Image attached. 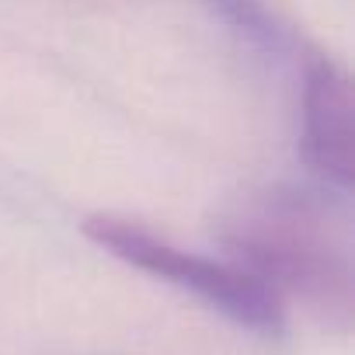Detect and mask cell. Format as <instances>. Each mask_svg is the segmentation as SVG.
I'll return each mask as SVG.
<instances>
[{
  "mask_svg": "<svg viewBox=\"0 0 355 355\" xmlns=\"http://www.w3.org/2000/svg\"><path fill=\"white\" fill-rule=\"evenodd\" d=\"M220 241L282 303L293 296L338 327L352 320V241L327 199L303 189L258 192L223 220Z\"/></svg>",
  "mask_w": 355,
  "mask_h": 355,
  "instance_id": "6da1fadb",
  "label": "cell"
},
{
  "mask_svg": "<svg viewBox=\"0 0 355 355\" xmlns=\"http://www.w3.org/2000/svg\"><path fill=\"white\" fill-rule=\"evenodd\" d=\"M84 234L119 261L202 300L209 310L223 313L230 324L251 334L275 338L286 327V303L234 261L185 251L167 237L122 216H91L84 223Z\"/></svg>",
  "mask_w": 355,
  "mask_h": 355,
  "instance_id": "7a4b0ae2",
  "label": "cell"
},
{
  "mask_svg": "<svg viewBox=\"0 0 355 355\" xmlns=\"http://www.w3.org/2000/svg\"><path fill=\"white\" fill-rule=\"evenodd\" d=\"M352 80L341 63L324 53L303 56L300 87V157L317 182L348 196L355 178V119Z\"/></svg>",
  "mask_w": 355,
  "mask_h": 355,
  "instance_id": "3957f363",
  "label": "cell"
},
{
  "mask_svg": "<svg viewBox=\"0 0 355 355\" xmlns=\"http://www.w3.org/2000/svg\"><path fill=\"white\" fill-rule=\"evenodd\" d=\"M206 4L230 32H237L248 46L261 49L265 56H286L300 42L293 25L272 0H206Z\"/></svg>",
  "mask_w": 355,
  "mask_h": 355,
  "instance_id": "277c9868",
  "label": "cell"
}]
</instances>
